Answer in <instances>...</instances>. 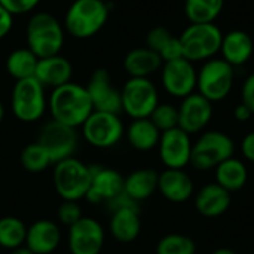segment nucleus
I'll use <instances>...</instances> for the list:
<instances>
[{"mask_svg":"<svg viewBox=\"0 0 254 254\" xmlns=\"http://www.w3.org/2000/svg\"><path fill=\"white\" fill-rule=\"evenodd\" d=\"M149 119L161 132L170 131L179 127V109L170 103H159L149 116Z\"/></svg>","mask_w":254,"mask_h":254,"instance_id":"nucleus-33","label":"nucleus"},{"mask_svg":"<svg viewBox=\"0 0 254 254\" xmlns=\"http://www.w3.org/2000/svg\"><path fill=\"white\" fill-rule=\"evenodd\" d=\"M158 192L170 202L182 204L195 195V185L192 177L185 170L165 168L159 173Z\"/></svg>","mask_w":254,"mask_h":254,"instance_id":"nucleus-18","label":"nucleus"},{"mask_svg":"<svg viewBox=\"0 0 254 254\" xmlns=\"http://www.w3.org/2000/svg\"><path fill=\"white\" fill-rule=\"evenodd\" d=\"M10 107L18 121L24 124L37 122L48 109L43 85L36 77L16 80L12 88Z\"/></svg>","mask_w":254,"mask_h":254,"instance_id":"nucleus-8","label":"nucleus"},{"mask_svg":"<svg viewBox=\"0 0 254 254\" xmlns=\"http://www.w3.org/2000/svg\"><path fill=\"white\" fill-rule=\"evenodd\" d=\"M34 77L43 85V88L55 89L61 85L71 82L73 64L68 58L61 54L51 55L46 58H39Z\"/></svg>","mask_w":254,"mask_h":254,"instance_id":"nucleus-19","label":"nucleus"},{"mask_svg":"<svg viewBox=\"0 0 254 254\" xmlns=\"http://www.w3.org/2000/svg\"><path fill=\"white\" fill-rule=\"evenodd\" d=\"M61 241L60 226L48 219H40L27 226L25 247L33 254H51Z\"/></svg>","mask_w":254,"mask_h":254,"instance_id":"nucleus-20","label":"nucleus"},{"mask_svg":"<svg viewBox=\"0 0 254 254\" xmlns=\"http://www.w3.org/2000/svg\"><path fill=\"white\" fill-rule=\"evenodd\" d=\"M162 58L147 46L131 49L124 58V68L129 77H149L162 67Z\"/></svg>","mask_w":254,"mask_h":254,"instance_id":"nucleus-24","label":"nucleus"},{"mask_svg":"<svg viewBox=\"0 0 254 254\" xmlns=\"http://www.w3.org/2000/svg\"><path fill=\"white\" fill-rule=\"evenodd\" d=\"M235 153L234 140L222 131H204L192 146L190 165L196 171H211Z\"/></svg>","mask_w":254,"mask_h":254,"instance_id":"nucleus-6","label":"nucleus"},{"mask_svg":"<svg viewBox=\"0 0 254 254\" xmlns=\"http://www.w3.org/2000/svg\"><path fill=\"white\" fill-rule=\"evenodd\" d=\"M104 1H106V0H104Z\"/></svg>","mask_w":254,"mask_h":254,"instance_id":"nucleus-47","label":"nucleus"},{"mask_svg":"<svg viewBox=\"0 0 254 254\" xmlns=\"http://www.w3.org/2000/svg\"><path fill=\"white\" fill-rule=\"evenodd\" d=\"M241 103L254 113V73L249 74L241 86Z\"/></svg>","mask_w":254,"mask_h":254,"instance_id":"nucleus-38","label":"nucleus"},{"mask_svg":"<svg viewBox=\"0 0 254 254\" xmlns=\"http://www.w3.org/2000/svg\"><path fill=\"white\" fill-rule=\"evenodd\" d=\"M86 91L92 101L94 110L116 115L122 112L121 91L113 86L110 74L106 68H97L92 71L86 85Z\"/></svg>","mask_w":254,"mask_h":254,"instance_id":"nucleus-16","label":"nucleus"},{"mask_svg":"<svg viewBox=\"0 0 254 254\" xmlns=\"http://www.w3.org/2000/svg\"><path fill=\"white\" fill-rule=\"evenodd\" d=\"M27 225L15 217L4 216L0 219V247L6 250H15L25 244Z\"/></svg>","mask_w":254,"mask_h":254,"instance_id":"nucleus-30","label":"nucleus"},{"mask_svg":"<svg viewBox=\"0 0 254 254\" xmlns=\"http://www.w3.org/2000/svg\"><path fill=\"white\" fill-rule=\"evenodd\" d=\"M27 48L37 57L46 58L60 54L64 45V28L48 12H36L30 16L25 30Z\"/></svg>","mask_w":254,"mask_h":254,"instance_id":"nucleus-3","label":"nucleus"},{"mask_svg":"<svg viewBox=\"0 0 254 254\" xmlns=\"http://www.w3.org/2000/svg\"><path fill=\"white\" fill-rule=\"evenodd\" d=\"M155 254H196V243L183 234H168L158 241Z\"/></svg>","mask_w":254,"mask_h":254,"instance_id":"nucleus-32","label":"nucleus"},{"mask_svg":"<svg viewBox=\"0 0 254 254\" xmlns=\"http://www.w3.org/2000/svg\"><path fill=\"white\" fill-rule=\"evenodd\" d=\"M159 173L153 168H138L124 180V192L135 202L149 199L158 190Z\"/></svg>","mask_w":254,"mask_h":254,"instance_id":"nucleus-25","label":"nucleus"},{"mask_svg":"<svg viewBox=\"0 0 254 254\" xmlns=\"http://www.w3.org/2000/svg\"><path fill=\"white\" fill-rule=\"evenodd\" d=\"M80 128L85 141L97 149H110L125 135L124 122L116 113L94 110Z\"/></svg>","mask_w":254,"mask_h":254,"instance_id":"nucleus-10","label":"nucleus"},{"mask_svg":"<svg viewBox=\"0 0 254 254\" xmlns=\"http://www.w3.org/2000/svg\"><path fill=\"white\" fill-rule=\"evenodd\" d=\"M214 182L228 192L241 190L249 180V168L244 161L238 158H229L217 165L214 170Z\"/></svg>","mask_w":254,"mask_h":254,"instance_id":"nucleus-27","label":"nucleus"},{"mask_svg":"<svg viewBox=\"0 0 254 254\" xmlns=\"http://www.w3.org/2000/svg\"><path fill=\"white\" fill-rule=\"evenodd\" d=\"M9 254H33L25 246H22V247H19V249H15V250H10V253Z\"/></svg>","mask_w":254,"mask_h":254,"instance_id":"nucleus-43","label":"nucleus"},{"mask_svg":"<svg viewBox=\"0 0 254 254\" xmlns=\"http://www.w3.org/2000/svg\"><path fill=\"white\" fill-rule=\"evenodd\" d=\"M3 118H4V106H3V103L0 101V124L3 122Z\"/></svg>","mask_w":254,"mask_h":254,"instance_id":"nucleus-44","label":"nucleus"},{"mask_svg":"<svg viewBox=\"0 0 254 254\" xmlns=\"http://www.w3.org/2000/svg\"><path fill=\"white\" fill-rule=\"evenodd\" d=\"M253 177H254V173H253Z\"/></svg>","mask_w":254,"mask_h":254,"instance_id":"nucleus-45","label":"nucleus"},{"mask_svg":"<svg viewBox=\"0 0 254 254\" xmlns=\"http://www.w3.org/2000/svg\"><path fill=\"white\" fill-rule=\"evenodd\" d=\"M82 217L83 211L79 201H63L57 208V220L67 228L77 223Z\"/></svg>","mask_w":254,"mask_h":254,"instance_id":"nucleus-34","label":"nucleus"},{"mask_svg":"<svg viewBox=\"0 0 254 254\" xmlns=\"http://www.w3.org/2000/svg\"><path fill=\"white\" fill-rule=\"evenodd\" d=\"M109 231L118 243L129 244L135 241L141 232L140 208H121L112 211Z\"/></svg>","mask_w":254,"mask_h":254,"instance_id":"nucleus-23","label":"nucleus"},{"mask_svg":"<svg viewBox=\"0 0 254 254\" xmlns=\"http://www.w3.org/2000/svg\"><path fill=\"white\" fill-rule=\"evenodd\" d=\"M37 143H40L49 153L54 164L74 156L77 149L79 135L76 128L60 124L54 119L43 124L37 134Z\"/></svg>","mask_w":254,"mask_h":254,"instance_id":"nucleus-11","label":"nucleus"},{"mask_svg":"<svg viewBox=\"0 0 254 254\" xmlns=\"http://www.w3.org/2000/svg\"><path fill=\"white\" fill-rule=\"evenodd\" d=\"M240 150L246 161L254 164V131L244 135V138L241 140V144H240Z\"/></svg>","mask_w":254,"mask_h":254,"instance_id":"nucleus-40","label":"nucleus"},{"mask_svg":"<svg viewBox=\"0 0 254 254\" xmlns=\"http://www.w3.org/2000/svg\"><path fill=\"white\" fill-rule=\"evenodd\" d=\"M110 7L104 0H74L64 16V27L76 39H89L107 24Z\"/></svg>","mask_w":254,"mask_h":254,"instance_id":"nucleus-2","label":"nucleus"},{"mask_svg":"<svg viewBox=\"0 0 254 254\" xmlns=\"http://www.w3.org/2000/svg\"><path fill=\"white\" fill-rule=\"evenodd\" d=\"M103 225L92 217H82L68 228V250L71 254H100L104 247Z\"/></svg>","mask_w":254,"mask_h":254,"instance_id":"nucleus-14","label":"nucleus"},{"mask_svg":"<svg viewBox=\"0 0 254 254\" xmlns=\"http://www.w3.org/2000/svg\"><path fill=\"white\" fill-rule=\"evenodd\" d=\"M51 119L71 128H79L94 112L86 86L68 82L51 91L48 97Z\"/></svg>","mask_w":254,"mask_h":254,"instance_id":"nucleus-1","label":"nucleus"},{"mask_svg":"<svg viewBox=\"0 0 254 254\" xmlns=\"http://www.w3.org/2000/svg\"><path fill=\"white\" fill-rule=\"evenodd\" d=\"M171 37H173L171 31L167 30L165 27H153L146 36V46L159 55V52L171 40Z\"/></svg>","mask_w":254,"mask_h":254,"instance_id":"nucleus-35","label":"nucleus"},{"mask_svg":"<svg viewBox=\"0 0 254 254\" xmlns=\"http://www.w3.org/2000/svg\"><path fill=\"white\" fill-rule=\"evenodd\" d=\"M39 58L28 48H18L6 58V71L15 80L34 77Z\"/></svg>","mask_w":254,"mask_h":254,"instance_id":"nucleus-28","label":"nucleus"},{"mask_svg":"<svg viewBox=\"0 0 254 254\" xmlns=\"http://www.w3.org/2000/svg\"><path fill=\"white\" fill-rule=\"evenodd\" d=\"M92 180V167L71 156L54 164L52 183L63 201L85 199Z\"/></svg>","mask_w":254,"mask_h":254,"instance_id":"nucleus-4","label":"nucleus"},{"mask_svg":"<svg viewBox=\"0 0 254 254\" xmlns=\"http://www.w3.org/2000/svg\"><path fill=\"white\" fill-rule=\"evenodd\" d=\"M147 254H149V253H147ZM153 254H155V253H153Z\"/></svg>","mask_w":254,"mask_h":254,"instance_id":"nucleus-46","label":"nucleus"},{"mask_svg":"<svg viewBox=\"0 0 254 254\" xmlns=\"http://www.w3.org/2000/svg\"><path fill=\"white\" fill-rule=\"evenodd\" d=\"M192 146L193 143L190 135L179 127L162 132L158 144L161 162L165 165V168L185 170L188 165H190Z\"/></svg>","mask_w":254,"mask_h":254,"instance_id":"nucleus-13","label":"nucleus"},{"mask_svg":"<svg viewBox=\"0 0 254 254\" xmlns=\"http://www.w3.org/2000/svg\"><path fill=\"white\" fill-rule=\"evenodd\" d=\"M161 131L155 127V124L149 118L143 119H132V122L128 125L125 135L128 143L132 149L138 152H150L158 147Z\"/></svg>","mask_w":254,"mask_h":254,"instance_id":"nucleus-26","label":"nucleus"},{"mask_svg":"<svg viewBox=\"0 0 254 254\" xmlns=\"http://www.w3.org/2000/svg\"><path fill=\"white\" fill-rule=\"evenodd\" d=\"M254 113L244 104V103H240L237 104V107L234 109V118L238 121V122H247L252 119Z\"/></svg>","mask_w":254,"mask_h":254,"instance_id":"nucleus-41","label":"nucleus"},{"mask_svg":"<svg viewBox=\"0 0 254 254\" xmlns=\"http://www.w3.org/2000/svg\"><path fill=\"white\" fill-rule=\"evenodd\" d=\"M183 48V58L190 63L207 61L220 52L223 33L216 22L189 24L179 36Z\"/></svg>","mask_w":254,"mask_h":254,"instance_id":"nucleus-5","label":"nucleus"},{"mask_svg":"<svg viewBox=\"0 0 254 254\" xmlns=\"http://www.w3.org/2000/svg\"><path fill=\"white\" fill-rule=\"evenodd\" d=\"M235 82V67L228 64L223 58H210L204 61L198 70L196 92L208 101H223L232 91Z\"/></svg>","mask_w":254,"mask_h":254,"instance_id":"nucleus-7","label":"nucleus"},{"mask_svg":"<svg viewBox=\"0 0 254 254\" xmlns=\"http://www.w3.org/2000/svg\"><path fill=\"white\" fill-rule=\"evenodd\" d=\"M19 162L22 168L31 174H39L45 171L48 167L54 165L48 150L37 141L27 144L19 155Z\"/></svg>","mask_w":254,"mask_h":254,"instance_id":"nucleus-31","label":"nucleus"},{"mask_svg":"<svg viewBox=\"0 0 254 254\" xmlns=\"http://www.w3.org/2000/svg\"><path fill=\"white\" fill-rule=\"evenodd\" d=\"M159 57L162 58L164 63L167 61H173V60H179L183 58V48H182V42L179 37L173 36L171 40L162 48V51L159 52Z\"/></svg>","mask_w":254,"mask_h":254,"instance_id":"nucleus-37","label":"nucleus"},{"mask_svg":"<svg viewBox=\"0 0 254 254\" xmlns=\"http://www.w3.org/2000/svg\"><path fill=\"white\" fill-rule=\"evenodd\" d=\"M198 71L186 58H179L167 61L161 67V83L164 91L174 97L183 100L185 97L196 92Z\"/></svg>","mask_w":254,"mask_h":254,"instance_id":"nucleus-12","label":"nucleus"},{"mask_svg":"<svg viewBox=\"0 0 254 254\" xmlns=\"http://www.w3.org/2000/svg\"><path fill=\"white\" fill-rule=\"evenodd\" d=\"M254 43L252 36L244 30H231L223 34L220 54L232 67L244 65L253 55Z\"/></svg>","mask_w":254,"mask_h":254,"instance_id":"nucleus-22","label":"nucleus"},{"mask_svg":"<svg viewBox=\"0 0 254 254\" xmlns=\"http://www.w3.org/2000/svg\"><path fill=\"white\" fill-rule=\"evenodd\" d=\"M232 204V193L223 189L216 182L202 186L195 195V208L196 211L207 217L216 219L223 216Z\"/></svg>","mask_w":254,"mask_h":254,"instance_id":"nucleus-21","label":"nucleus"},{"mask_svg":"<svg viewBox=\"0 0 254 254\" xmlns=\"http://www.w3.org/2000/svg\"><path fill=\"white\" fill-rule=\"evenodd\" d=\"M40 1L42 0H0V4H3L15 16L33 12Z\"/></svg>","mask_w":254,"mask_h":254,"instance_id":"nucleus-36","label":"nucleus"},{"mask_svg":"<svg viewBox=\"0 0 254 254\" xmlns=\"http://www.w3.org/2000/svg\"><path fill=\"white\" fill-rule=\"evenodd\" d=\"M13 27V15L0 4V40L4 39Z\"/></svg>","mask_w":254,"mask_h":254,"instance_id":"nucleus-39","label":"nucleus"},{"mask_svg":"<svg viewBox=\"0 0 254 254\" xmlns=\"http://www.w3.org/2000/svg\"><path fill=\"white\" fill-rule=\"evenodd\" d=\"M179 109V128L195 135L202 132L213 119L214 109L213 103L202 97L199 92H193L185 97Z\"/></svg>","mask_w":254,"mask_h":254,"instance_id":"nucleus-15","label":"nucleus"},{"mask_svg":"<svg viewBox=\"0 0 254 254\" xmlns=\"http://www.w3.org/2000/svg\"><path fill=\"white\" fill-rule=\"evenodd\" d=\"M125 177L107 167H92V180L85 199L91 204L109 202L124 192Z\"/></svg>","mask_w":254,"mask_h":254,"instance_id":"nucleus-17","label":"nucleus"},{"mask_svg":"<svg viewBox=\"0 0 254 254\" xmlns=\"http://www.w3.org/2000/svg\"><path fill=\"white\" fill-rule=\"evenodd\" d=\"M211 254H237V252L232 249H228V247H220V249L214 250Z\"/></svg>","mask_w":254,"mask_h":254,"instance_id":"nucleus-42","label":"nucleus"},{"mask_svg":"<svg viewBox=\"0 0 254 254\" xmlns=\"http://www.w3.org/2000/svg\"><path fill=\"white\" fill-rule=\"evenodd\" d=\"M122 112L131 119L149 118L159 104V92L149 77H129L121 89Z\"/></svg>","mask_w":254,"mask_h":254,"instance_id":"nucleus-9","label":"nucleus"},{"mask_svg":"<svg viewBox=\"0 0 254 254\" xmlns=\"http://www.w3.org/2000/svg\"><path fill=\"white\" fill-rule=\"evenodd\" d=\"M225 0H185V15L190 24L214 22L223 12Z\"/></svg>","mask_w":254,"mask_h":254,"instance_id":"nucleus-29","label":"nucleus"}]
</instances>
